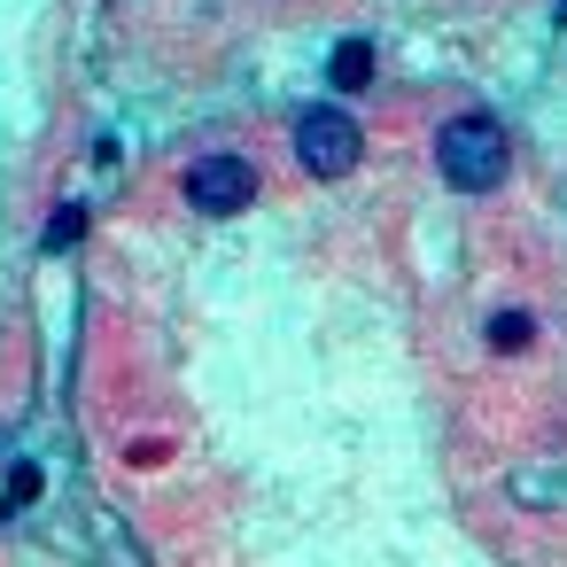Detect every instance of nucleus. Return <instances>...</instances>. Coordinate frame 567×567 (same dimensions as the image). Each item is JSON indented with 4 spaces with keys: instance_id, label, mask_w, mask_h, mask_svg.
Here are the masks:
<instances>
[{
    "instance_id": "obj_5",
    "label": "nucleus",
    "mask_w": 567,
    "mask_h": 567,
    "mask_svg": "<svg viewBox=\"0 0 567 567\" xmlns=\"http://www.w3.org/2000/svg\"><path fill=\"white\" fill-rule=\"evenodd\" d=\"M528 334H536V327H528V311H497V319H489V342H497V350H520Z\"/></svg>"
},
{
    "instance_id": "obj_4",
    "label": "nucleus",
    "mask_w": 567,
    "mask_h": 567,
    "mask_svg": "<svg viewBox=\"0 0 567 567\" xmlns=\"http://www.w3.org/2000/svg\"><path fill=\"white\" fill-rule=\"evenodd\" d=\"M334 86H342V94L373 86V48H365V40H342V48H334Z\"/></svg>"
},
{
    "instance_id": "obj_2",
    "label": "nucleus",
    "mask_w": 567,
    "mask_h": 567,
    "mask_svg": "<svg viewBox=\"0 0 567 567\" xmlns=\"http://www.w3.org/2000/svg\"><path fill=\"white\" fill-rule=\"evenodd\" d=\"M358 125L342 117V110H311L303 125H296V164L311 172V179H342V172H358Z\"/></svg>"
},
{
    "instance_id": "obj_3",
    "label": "nucleus",
    "mask_w": 567,
    "mask_h": 567,
    "mask_svg": "<svg viewBox=\"0 0 567 567\" xmlns=\"http://www.w3.org/2000/svg\"><path fill=\"white\" fill-rule=\"evenodd\" d=\"M187 203H195L203 218L249 210V203H257V164H241V156H203V164L187 172Z\"/></svg>"
},
{
    "instance_id": "obj_1",
    "label": "nucleus",
    "mask_w": 567,
    "mask_h": 567,
    "mask_svg": "<svg viewBox=\"0 0 567 567\" xmlns=\"http://www.w3.org/2000/svg\"><path fill=\"white\" fill-rule=\"evenodd\" d=\"M435 156H443V179L466 187V195H482V187L505 179V133L489 117H451L443 141H435Z\"/></svg>"
},
{
    "instance_id": "obj_6",
    "label": "nucleus",
    "mask_w": 567,
    "mask_h": 567,
    "mask_svg": "<svg viewBox=\"0 0 567 567\" xmlns=\"http://www.w3.org/2000/svg\"><path fill=\"white\" fill-rule=\"evenodd\" d=\"M86 234V210H55V226H48V249H71Z\"/></svg>"
}]
</instances>
